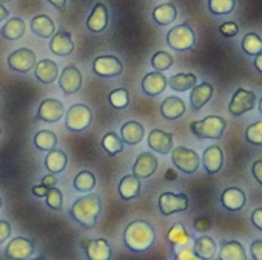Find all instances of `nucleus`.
I'll return each instance as SVG.
<instances>
[{
	"label": "nucleus",
	"instance_id": "obj_54",
	"mask_svg": "<svg viewBox=\"0 0 262 260\" xmlns=\"http://www.w3.org/2000/svg\"><path fill=\"white\" fill-rule=\"evenodd\" d=\"M254 68L262 73V53H259L257 56H254Z\"/></svg>",
	"mask_w": 262,
	"mask_h": 260
},
{
	"label": "nucleus",
	"instance_id": "obj_18",
	"mask_svg": "<svg viewBox=\"0 0 262 260\" xmlns=\"http://www.w3.org/2000/svg\"><path fill=\"white\" fill-rule=\"evenodd\" d=\"M142 91L150 96V97H156L159 96L161 92L165 91V88L168 86L167 83V77L164 76V73H159V71H153V73H148L144 79H142Z\"/></svg>",
	"mask_w": 262,
	"mask_h": 260
},
{
	"label": "nucleus",
	"instance_id": "obj_12",
	"mask_svg": "<svg viewBox=\"0 0 262 260\" xmlns=\"http://www.w3.org/2000/svg\"><path fill=\"white\" fill-rule=\"evenodd\" d=\"M36 65V54L30 48H20L10 54L8 66L17 73H28Z\"/></svg>",
	"mask_w": 262,
	"mask_h": 260
},
{
	"label": "nucleus",
	"instance_id": "obj_51",
	"mask_svg": "<svg viewBox=\"0 0 262 260\" xmlns=\"http://www.w3.org/2000/svg\"><path fill=\"white\" fill-rule=\"evenodd\" d=\"M40 185H43V186H47V188H54L56 185H57V177H56V174H48V176H45L43 179H42V183Z\"/></svg>",
	"mask_w": 262,
	"mask_h": 260
},
{
	"label": "nucleus",
	"instance_id": "obj_28",
	"mask_svg": "<svg viewBox=\"0 0 262 260\" xmlns=\"http://www.w3.org/2000/svg\"><path fill=\"white\" fill-rule=\"evenodd\" d=\"M216 242L210 235H201L193 242V251L201 260H211L216 254Z\"/></svg>",
	"mask_w": 262,
	"mask_h": 260
},
{
	"label": "nucleus",
	"instance_id": "obj_1",
	"mask_svg": "<svg viewBox=\"0 0 262 260\" xmlns=\"http://www.w3.org/2000/svg\"><path fill=\"white\" fill-rule=\"evenodd\" d=\"M156 232L151 223L145 220H135L126 225L123 231V243L133 252H145L155 243Z\"/></svg>",
	"mask_w": 262,
	"mask_h": 260
},
{
	"label": "nucleus",
	"instance_id": "obj_25",
	"mask_svg": "<svg viewBox=\"0 0 262 260\" xmlns=\"http://www.w3.org/2000/svg\"><path fill=\"white\" fill-rule=\"evenodd\" d=\"M108 27V11L103 4H96L88 20H86V28L91 33H102Z\"/></svg>",
	"mask_w": 262,
	"mask_h": 260
},
{
	"label": "nucleus",
	"instance_id": "obj_38",
	"mask_svg": "<svg viewBox=\"0 0 262 260\" xmlns=\"http://www.w3.org/2000/svg\"><path fill=\"white\" fill-rule=\"evenodd\" d=\"M96 186V177L91 171H80L74 179V190L79 193H91Z\"/></svg>",
	"mask_w": 262,
	"mask_h": 260
},
{
	"label": "nucleus",
	"instance_id": "obj_43",
	"mask_svg": "<svg viewBox=\"0 0 262 260\" xmlns=\"http://www.w3.org/2000/svg\"><path fill=\"white\" fill-rule=\"evenodd\" d=\"M45 199H47V205L51 209L62 211V208H63V197H62L60 190H57L56 186L54 188H50L48 193H47V196H45Z\"/></svg>",
	"mask_w": 262,
	"mask_h": 260
},
{
	"label": "nucleus",
	"instance_id": "obj_3",
	"mask_svg": "<svg viewBox=\"0 0 262 260\" xmlns=\"http://www.w3.org/2000/svg\"><path fill=\"white\" fill-rule=\"evenodd\" d=\"M227 122L221 115H208L202 120H194L190 123L191 133L202 140H217L225 131Z\"/></svg>",
	"mask_w": 262,
	"mask_h": 260
},
{
	"label": "nucleus",
	"instance_id": "obj_41",
	"mask_svg": "<svg viewBox=\"0 0 262 260\" xmlns=\"http://www.w3.org/2000/svg\"><path fill=\"white\" fill-rule=\"evenodd\" d=\"M108 100H110L111 106H114L117 109H123L129 105V92L125 88H119L108 96Z\"/></svg>",
	"mask_w": 262,
	"mask_h": 260
},
{
	"label": "nucleus",
	"instance_id": "obj_46",
	"mask_svg": "<svg viewBox=\"0 0 262 260\" xmlns=\"http://www.w3.org/2000/svg\"><path fill=\"white\" fill-rule=\"evenodd\" d=\"M10 235H11V225L7 220L0 219V245H2L5 240H8Z\"/></svg>",
	"mask_w": 262,
	"mask_h": 260
},
{
	"label": "nucleus",
	"instance_id": "obj_32",
	"mask_svg": "<svg viewBox=\"0 0 262 260\" xmlns=\"http://www.w3.org/2000/svg\"><path fill=\"white\" fill-rule=\"evenodd\" d=\"M176 17H178V10L173 4H164L153 10V20L161 27H167L173 23Z\"/></svg>",
	"mask_w": 262,
	"mask_h": 260
},
{
	"label": "nucleus",
	"instance_id": "obj_29",
	"mask_svg": "<svg viewBox=\"0 0 262 260\" xmlns=\"http://www.w3.org/2000/svg\"><path fill=\"white\" fill-rule=\"evenodd\" d=\"M31 31L42 37V39H51L56 33V27H54V22L51 20V17L45 16V14H40V16H36L33 17L31 20Z\"/></svg>",
	"mask_w": 262,
	"mask_h": 260
},
{
	"label": "nucleus",
	"instance_id": "obj_36",
	"mask_svg": "<svg viewBox=\"0 0 262 260\" xmlns=\"http://www.w3.org/2000/svg\"><path fill=\"white\" fill-rule=\"evenodd\" d=\"M241 46H242L245 54L257 56L259 53H262V39L256 33H247L241 42Z\"/></svg>",
	"mask_w": 262,
	"mask_h": 260
},
{
	"label": "nucleus",
	"instance_id": "obj_53",
	"mask_svg": "<svg viewBox=\"0 0 262 260\" xmlns=\"http://www.w3.org/2000/svg\"><path fill=\"white\" fill-rule=\"evenodd\" d=\"M48 2H50L54 8H57L59 11H65L67 0H48Z\"/></svg>",
	"mask_w": 262,
	"mask_h": 260
},
{
	"label": "nucleus",
	"instance_id": "obj_56",
	"mask_svg": "<svg viewBox=\"0 0 262 260\" xmlns=\"http://www.w3.org/2000/svg\"><path fill=\"white\" fill-rule=\"evenodd\" d=\"M257 109H259V112L262 114V97H260V100H259V103H257Z\"/></svg>",
	"mask_w": 262,
	"mask_h": 260
},
{
	"label": "nucleus",
	"instance_id": "obj_47",
	"mask_svg": "<svg viewBox=\"0 0 262 260\" xmlns=\"http://www.w3.org/2000/svg\"><path fill=\"white\" fill-rule=\"evenodd\" d=\"M250 252L253 260H262V240H254L250 245Z\"/></svg>",
	"mask_w": 262,
	"mask_h": 260
},
{
	"label": "nucleus",
	"instance_id": "obj_8",
	"mask_svg": "<svg viewBox=\"0 0 262 260\" xmlns=\"http://www.w3.org/2000/svg\"><path fill=\"white\" fill-rule=\"evenodd\" d=\"M188 196L181 193V194H174V193H162L159 196V211L162 216H171L176 212H182L188 209Z\"/></svg>",
	"mask_w": 262,
	"mask_h": 260
},
{
	"label": "nucleus",
	"instance_id": "obj_24",
	"mask_svg": "<svg viewBox=\"0 0 262 260\" xmlns=\"http://www.w3.org/2000/svg\"><path fill=\"white\" fill-rule=\"evenodd\" d=\"M185 109H187V106H185L184 100L176 96L165 97L161 105V114L167 120H176V119L182 117L185 114Z\"/></svg>",
	"mask_w": 262,
	"mask_h": 260
},
{
	"label": "nucleus",
	"instance_id": "obj_34",
	"mask_svg": "<svg viewBox=\"0 0 262 260\" xmlns=\"http://www.w3.org/2000/svg\"><path fill=\"white\" fill-rule=\"evenodd\" d=\"M167 239L173 246H187L188 242L191 240V235L188 234V231L185 229V226L182 223H174L170 228Z\"/></svg>",
	"mask_w": 262,
	"mask_h": 260
},
{
	"label": "nucleus",
	"instance_id": "obj_17",
	"mask_svg": "<svg viewBox=\"0 0 262 260\" xmlns=\"http://www.w3.org/2000/svg\"><path fill=\"white\" fill-rule=\"evenodd\" d=\"M201 163L208 174L219 173L222 170V165H224V153H222L221 147L219 145H210L204 151V154L201 157Z\"/></svg>",
	"mask_w": 262,
	"mask_h": 260
},
{
	"label": "nucleus",
	"instance_id": "obj_42",
	"mask_svg": "<svg viewBox=\"0 0 262 260\" xmlns=\"http://www.w3.org/2000/svg\"><path fill=\"white\" fill-rule=\"evenodd\" d=\"M245 139L251 145H262V120H257L250 126H247Z\"/></svg>",
	"mask_w": 262,
	"mask_h": 260
},
{
	"label": "nucleus",
	"instance_id": "obj_14",
	"mask_svg": "<svg viewBox=\"0 0 262 260\" xmlns=\"http://www.w3.org/2000/svg\"><path fill=\"white\" fill-rule=\"evenodd\" d=\"M65 114V106L57 99H45L39 109H37V120L47 122V123H56L59 122Z\"/></svg>",
	"mask_w": 262,
	"mask_h": 260
},
{
	"label": "nucleus",
	"instance_id": "obj_52",
	"mask_svg": "<svg viewBox=\"0 0 262 260\" xmlns=\"http://www.w3.org/2000/svg\"><path fill=\"white\" fill-rule=\"evenodd\" d=\"M48 190H50V188H47V186H43V185H36V186H33L31 193H33L36 197H45L47 193H48Z\"/></svg>",
	"mask_w": 262,
	"mask_h": 260
},
{
	"label": "nucleus",
	"instance_id": "obj_57",
	"mask_svg": "<svg viewBox=\"0 0 262 260\" xmlns=\"http://www.w3.org/2000/svg\"><path fill=\"white\" fill-rule=\"evenodd\" d=\"M10 2H13V0H0V4H10Z\"/></svg>",
	"mask_w": 262,
	"mask_h": 260
},
{
	"label": "nucleus",
	"instance_id": "obj_4",
	"mask_svg": "<svg viewBox=\"0 0 262 260\" xmlns=\"http://www.w3.org/2000/svg\"><path fill=\"white\" fill-rule=\"evenodd\" d=\"M167 43L170 48H173L174 51H188L194 46L196 43V36L194 31L190 28V25L187 23H181L176 25L174 28H171L167 34Z\"/></svg>",
	"mask_w": 262,
	"mask_h": 260
},
{
	"label": "nucleus",
	"instance_id": "obj_40",
	"mask_svg": "<svg viewBox=\"0 0 262 260\" xmlns=\"http://www.w3.org/2000/svg\"><path fill=\"white\" fill-rule=\"evenodd\" d=\"M174 63V59L170 53L167 51H158L153 57H151V66L159 71V73H164L167 69H170Z\"/></svg>",
	"mask_w": 262,
	"mask_h": 260
},
{
	"label": "nucleus",
	"instance_id": "obj_35",
	"mask_svg": "<svg viewBox=\"0 0 262 260\" xmlns=\"http://www.w3.org/2000/svg\"><path fill=\"white\" fill-rule=\"evenodd\" d=\"M57 136L56 133L50 131V129H42L34 136V145L40 150V151H51L56 148L57 145Z\"/></svg>",
	"mask_w": 262,
	"mask_h": 260
},
{
	"label": "nucleus",
	"instance_id": "obj_50",
	"mask_svg": "<svg viewBox=\"0 0 262 260\" xmlns=\"http://www.w3.org/2000/svg\"><path fill=\"white\" fill-rule=\"evenodd\" d=\"M251 223L254 225V228L262 231V208L253 209V212H251Z\"/></svg>",
	"mask_w": 262,
	"mask_h": 260
},
{
	"label": "nucleus",
	"instance_id": "obj_15",
	"mask_svg": "<svg viewBox=\"0 0 262 260\" xmlns=\"http://www.w3.org/2000/svg\"><path fill=\"white\" fill-rule=\"evenodd\" d=\"M159 167L158 157L153 153H142L138 156L135 165H133V176L138 179H148L151 177Z\"/></svg>",
	"mask_w": 262,
	"mask_h": 260
},
{
	"label": "nucleus",
	"instance_id": "obj_26",
	"mask_svg": "<svg viewBox=\"0 0 262 260\" xmlns=\"http://www.w3.org/2000/svg\"><path fill=\"white\" fill-rule=\"evenodd\" d=\"M219 260H247L245 248L237 240H225L219 249Z\"/></svg>",
	"mask_w": 262,
	"mask_h": 260
},
{
	"label": "nucleus",
	"instance_id": "obj_22",
	"mask_svg": "<svg viewBox=\"0 0 262 260\" xmlns=\"http://www.w3.org/2000/svg\"><path fill=\"white\" fill-rule=\"evenodd\" d=\"M213 92H214V88L211 83L208 82H204L201 85H196L191 88V92H190V103H191V108L194 111H199L202 109L208 102L210 99L213 97Z\"/></svg>",
	"mask_w": 262,
	"mask_h": 260
},
{
	"label": "nucleus",
	"instance_id": "obj_59",
	"mask_svg": "<svg viewBox=\"0 0 262 260\" xmlns=\"http://www.w3.org/2000/svg\"><path fill=\"white\" fill-rule=\"evenodd\" d=\"M2 205H4V200H2V197H0V209H2Z\"/></svg>",
	"mask_w": 262,
	"mask_h": 260
},
{
	"label": "nucleus",
	"instance_id": "obj_21",
	"mask_svg": "<svg viewBox=\"0 0 262 260\" xmlns=\"http://www.w3.org/2000/svg\"><path fill=\"white\" fill-rule=\"evenodd\" d=\"M144 134H145L144 126L139 122H136V120L125 122L120 126V139L126 145H138V144H141V140L144 139Z\"/></svg>",
	"mask_w": 262,
	"mask_h": 260
},
{
	"label": "nucleus",
	"instance_id": "obj_20",
	"mask_svg": "<svg viewBox=\"0 0 262 260\" xmlns=\"http://www.w3.org/2000/svg\"><path fill=\"white\" fill-rule=\"evenodd\" d=\"M247 203L245 193L241 188H227L221 194V205L228 211H241Z\"/></svg>",
	"mask_w": 262,
	"mask_h": 260
},
{
	"label": "nucleus",
	"instance_id": "obj_31",
	"mask_svg": "<svg viewBox=\"0 0 262 260\" xmlns=\"http://www.w3.org/2000/svg\"><path fill=\"white\" fill-rule=\"evenodd\" d=\"M167 83L171 89L184 92V91H188L193 86H196L198 77L191 73H178V74L171 76L170 79H167Z\"/></svg>",
	"mask_w": 262,
	"mask_h": 260
},
{
	"label": "nucleus",
	"instance_id": "obj_60",
	"mask_svg": "<svg viewBox=\"0 0 262 260\" xmlns=\"http://www.w3.org/2000/svg\"><path fill=\"white\" fill-rule=\"evenodd\" d=\"M0 134H2V126H0Z\"/></svg>",
	"mask_w": 262,
	"mask_h": 260
},
{
	"label": "nucleus",
	"instance_id": "obj_23",
	"mask_svg": "<svg viewBox=\"0 0 262 260\" xmlns=\"http://www.w3.org/2000/svg\"><path fill=\"white\" fill-rule=\"evenodd\" d=\"M34 74H36V79L39 82H42L45 85H50L59 77V66H57V63L54 60L43 59V60H39L34 65Z\"/></svg>",
	"mask_w": 262,
	"mask_h": 260
},
{
	"label": "nucleus",
	"instance_id": "obj_37",
	"mask_svg": "<svg viewBox=\"0 0 262 260\" xmlns=\"http://www.w3.org/2000/svg\"><path fill=\"white\" fill-rule=\"evenodd\" d=\"M102 148L110 156H117V154H120L123 151V142L114 131H110L102 139Z\"/></svg>",
	"mask_w": 262,
	"mask_h": 260
},
{
	"label": "nucleus",
	"instance_id": "obj_5",
	"mask_svg": "<svg viewBox=\"0 0 262 260\" xmlns=\"http://www.w3.org/2000/svg\"><path fill=\"white\" fill-rule=\"evenodd\" d=\"M170 156L174 167L185 174H194L199 170L201 157L194 150H190L187 147H174L171 148Z\"/></svg>",
	"mask_w": 262,
	"mask_h": 260
},
{
	"label": "nucleus",
	"instance_id": "obj_19",
	"mask_svg": "<svg viewBox=\"0 0 262 260\" xmlns=\"http://www.w3.org/2000/svg\"><path fill=\"white\" fill-rule=\"evenodd\" d=\"M50 50L56 56H70L74 51V42L71 39V34L65 30L54 33V36L50 40Z\"/></svg>",
	"mask_w": 262,
	"mask_h": 260
},
{
	"label": "nucleus",
	"instance_id": "obj_44",
	"mask_svg": "<svg viewBox=\"0 0 262 260\" xmlns=\"http://www.w3.org/2000/svg\"><path fill=\"white\" fill-rule=\"evenodd\" d=\"M219 33L224 36V37H236L237 33H239V27L234 23V22H224L221 27H219Z\"/></svg>",
	"mask_w": 262,
	"mask_h": 260
},
{
	"label": "nucleus",
	"instance_id": "obj_13",
	"mask_svg": "<svg viewBox=\"0 0 262 260\" xmlns=\"http://www.w3.org/2000/svg\"><path fill=\"white\" fill-rule=\"evenodd\" d=\"M123 71L122 62L114 56H100L93 63V73L100 77H116Z\"/></svg>",
	"mask_w": 262,
	"mask_h": 260
},
{
	"label": "nucleus",
	"instance_id": "obj_39",
	"mask_svg": "<svg viewBox=\"0 0 262 260\" xmlns=\"http://www.w3.org/2000/svg\"><path fill=\"white\" fill-rule=\"evenodd\" d=\"M236 7V0H208V10L216 16H227Z\"/></svg>",
	"mask_w": 262,
	"mask_h": 260
},
{
	"label": "nucleus",
	"instance_id": "obj_9",
	"mask_svg": "<svg viewBox=\"0 0 262 260\" xmlns=\"http://www.w3.org/2000/svg\"><path fill=\"white\" fill-rule=\"evenodd\" d=\"M34 254V243L27 237H14L5 248V257L10 260H28Z\"/></svg>",
	"mask_w": 262,
	"mask_h": 260
},
{
	"label": "nucleus",
	"instance_id": "obj_45",
	"mask_svg": "<svg viewBox=\"0 0 262 260\" xmlns=\"http://www.w3.org/2000/svg\"><path fill=\"white\" fill-rule=\"evenodd\" d=\"M174 260H201V258L194 254V251H193V249H190V248L184 246L181 251H178V252H176Z\"/></svg>",
	"mask_w": 262,
	"mask_h": 260
},
{
	"label": "nucleus",
	"instance_id": "obj_58",
	"mask_svg": "<svg viewBox=\"0 0 262 260\" xmlns=\"http://www.w3.org/2000/svg\"><path fill=\"white\" fill-rule=\"evenodd\" d=\"M28 260H45L43 257H36V258H28Z\"/></svg>",
	"mask_w": 262,
	"mask_h": 260
},
{
	"label": "nucleus",
	"instance_id": "obj_33",
	"mask_svg": "<svg viewBox=\"0 0 262 260\" xmlns=\"http://www.w3.org/2000/svg\"><path fill=\"white\" fill-rule=\"evenodd\" d=\"M25 22L20 17H13L10 19L4 27H2V37L7 40H19L25 34Z\"/></svg>",
	"mask_w": 262,
	"mask_h": 260
},
{
	"label": "nucleus",
	"instance_id": "obj_7",
	"mask_svg": "<svg viewBox=\"0 0 262 260\" xmlns=\"http://www.w3.org/2000/svg\"><path fill=\"white\" fill-rule=\"evenodd\" d=\"M256 102H257V99H256V94L253 91L237 88L231 97V102L228 105V111L231 115L239 117L248 111H253L256 106Z\"/></svg>",
	"mask_w": 262,
	"mask_h": 260
},
{
	"label": "nucleus",
	"instance_id": "obj_30",
	"mask_svg": "<svg viewBox=\"0 0 262 260\" xmlns=\"http://www.w3.org/2000/svg\"><path fill=\"white\" fill-rule=\"evenodd\" d=\"M68 165V157L62 150H51L48 151L47 157H45V167L51 174H59L63 173V170Z\"/></svg>",
	"mask_w": 262,
	"mask_h": 260
},
{
	"label": "nucleus",
	"instance_id": "obj_16",
	"mask_svg": "<svg viewBox=\"0 0 262 260\" xmlns=\"http://www.w3.org/2000/svg\"><path fill=\"white\" fill-rule=\"evenodd\" d=\"M148 147L150 150L165 156L170 154L171 148H173V134L171 133H165L162 129H153L148 134Z\"/></svg>",
	"mask_w": 262,
	"mask_h": 260
},
{
	"label": "nucleus",
	"instance_id": "obj_48",
	"mask_svg": "<svg viewBox=\"0 0 262 260\" xmlns=\"http://www.w3.org/2000/svg\"><path fill=\"white\" fill-rule=\"evenodd\" d=\"M251 174H253L254 180L262 186V159L254 160V163L251 165Z\"/></svg>",
	"mask_w": 262,
	"mask_h": 260
},
{
	"label": "nucleus",
	"instance_id": "obj_49",
	"mask_svg": "<svg viewBox=\"0 0 262 260\" xmlns=\"http://www.w3.org/2000/svg\"><path fill=\"white\" fill-rule=\"evenodd\" d=\"M210 228H211L210 219H207V217H199V219H196V222H194V229H196V231L205 232V231H208Z\"/></svg>",
	"mask_w": 262,
	"mask_h": 260
},
{
	"label": "nucleus",
	"instance_id": "obj_10",
	"mask_svg": "<svg viewBox=\"0 0 262 260\" xmlns=\"http://www.w3.org/2000/svg\"><path fill=\"white\" fill-rule=\"evenodd\" d=\"M57 79H59V86L65 96L76 94L82 88V73L76 65L65 66Z\"/></svg>",
	"mask_w": 262,
	"mask_h": 260
},
{
	"label": "nucleus",
	"instance_id": "obj_6",
	"mask_svg": "<svg viewBox=\"0 0 262 260\" xmlns=\"http://www.w3.org/2000/svg\"><path fill=\"white\" fill-rule=\"evenodd\" d=\"M93 120V111L82 103L73 105L65 117V128L73 133H80L91 125Z\"/></svg>",
	"mask_w": 262,
	"mask_h": 260
},
{
	"label": "nucleus",
	"instance_id": "obj_55",
	"mask_svg": "<svg viewBox=\"0 0 262 260\" xmlns=\"http://www.w3.org/2000/svg\"><path fill=\"white\" fill-rule=\"evenodd\" d=\"M8 16H10V11L4 7V4H0V22L8 19Z\"/></svg>",
	"mask_w": 262,
	"mask_h": 260
},
{
	"label": "nucleus",
	"instance_id": "obj_2",
	"mask_svg": "<svg viewBox=\"0 0 262 260\" xmlns=\"http://www.w3.org/2000/svg\"><path fill=\"white\" fill-rule=\"evenodd\" d=\"M102 211V200L97 194L86 193V196L79 197L70 208L71 217L86 229L94 228Z\"/></svg>",
	"mask_w": 262,
	"mask_h": 260
},
{
	"label": "nucleus",
	"instance_id": "obj_11",
	"mask_svg": "<svg viewBox=\"0 0 262 260\" xmlns=\"http://www.w3.org/2000/svg\"><path fill=\"white\" fill-rule=\"evenodd\" d=\"M80 245L88 260H111L113 249L105 239H88L82 240Z\"/></svg>",
	"mask_w": 262,
	"mask_h": 260
},
{
	"label": "nucleus",
	"instance_id": "obj_27",
	"mask_svg": "<svg viewBox=\"0 0 262 260\" xmlns=\"http://www.w3.org/2000/svg\"><path fill=\"white\" fill-rule=\"evenodd\" d=\"M141 194V179L136 176H125L119 182V196L123 200H133Z\"/></svg>",
	"mask_w": 262,
	"mask_h": 260
}]
</instances>
